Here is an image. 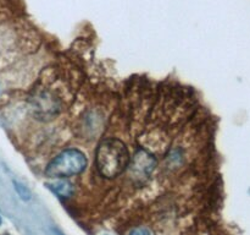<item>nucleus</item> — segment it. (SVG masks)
Instances as JSON below:
<instances>
[{"mask_svg": "<svg viewBox=\"0 0 250 235\" xmlns=\"http://www.w3.org/2000/svg\"><path fill=\"white\" fill-rule=\"evenodd\" d=\"M131 157L126 144L119 139H106L100 142L95 153L98 171L104 178L119 176L128 166Z\"/></svg>", "mask_w": 250, "mask_h": 235, "instance_id": "nucleus-1", "label": "nucleus"}, {"mask_svg": "<svg viewBox=\"0 0 250 235\" xmlns=\"http://www.w3.org/2000/svg\"><path fill=\"white\" fill-rule=\"evenodd\" d=\"M87 166L84 153L76 148H68L55 157L45 169V175L51 179H66L82 173Z\"/></svg>", "mask_w": 250, "mask_h": 235, "instance_id": "nucleus-2", "label": "nucleus"}, {"mask_svg": "<svg viewBox=\"0 0 250 235\" xmlns=\"http://www.w3.org/2000/svg\"><path fill=\"white\" fill-rule=\"evenodd\" d=\"M156 159L151 153L146 149H139L133 156V159L129 161L128 166L131 168L133 176L137 178H148L151 171L155 169Z\"/></svg>", "mask_w": 250, "mask_h": 235, "instance_id": "nucleus-3", "label": "nucleus"}, {"mask_svg": "<svg viewBox=\"0 0 250 235\" xmlns=\"http://www.w3.org/2000/svg\"><path fill=\"white\" fill-rule=\"evenodd\" d=\"M46 186L59 197H70L73 193V185L66 179H55L51 183L46 184Z\"/></svg>", "mask_w": 250, "mask_h": 235, "instance_id": "nucleus-4", "label": "nucleus"}, {"mask_svg": "<svg viewBox=\"0 0 250 235\" xmlns=\"http://www.w3.org/2000/svg\"><path fill=\"white\" fill-rule=\"evenodd\" d=\"M14 188L15 190H16L17 195L20 196V198L23 201H29L31 200V191L28 190V188L27 186H24L23 184L19 183V181L14 180Z\"/></svg>", "mask_w": 250, "mask_h": 235, "instance_id": "nucleus-5", "label": "nucleus"}, {"mask_svg": "<svg viewBox=\"0 0 250 235\" xmlns=\"http://www.w3.org/2000/svg\"><path fill=\"white\" fill-rule=\"evenodd\" d=\"M129 235H150V232H149L146 228L138 227V228H136V229L132 230L131 234Z\"/></svg>", "mask_w": 250, "mask_h": 235, "instance_id": "nucleus-6", "label": "nucleus"}, {"mask_svg": "<svg viewBox=\"0 0 250 235\" xmlns=\"http://www.w3.org/2000/svg\"><path fill=\"white\" fill-rule=\"evenodd\" d=\"M106 235H109V234H106Z\"/></svg>", "mask_w": 250, "mask_h": 235, "instance_id": "nucleus-7", "label": "nucleus"}, {"mask_svg": "<svg viewBox=\"0 0 250 235\" xmlns=\"http://www.w3.org/2000/svg\"><path fill=\"white\" fill-rule=\"evenodd\" d=\"M0 222H1V220H0Z\"/></svg>", "mask_w": 250, "mask_h": 235, "instance_id": "nucleus-8", "label": "nucleus"}]
</instances>
